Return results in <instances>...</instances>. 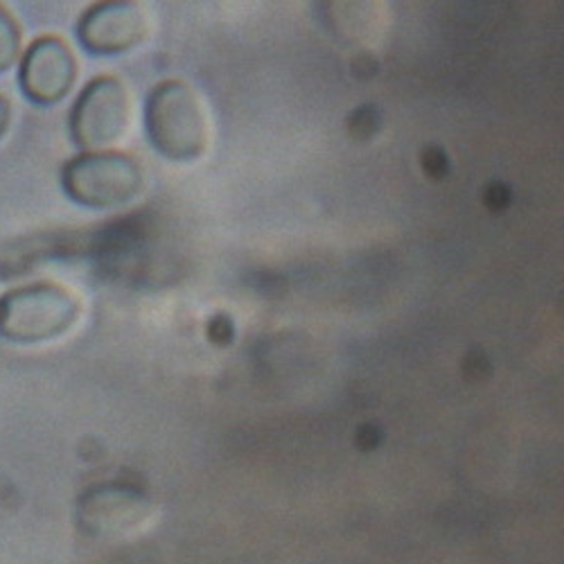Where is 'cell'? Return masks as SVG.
<instances>
[{"label":"cell","instance_id":"cell-1","mask_svg":"<svg viewBox=\"0 0 564 564\" xmlns=\"http://www.w3.org/2000/svg\"><path fill=\"white\" fill-rule=\"evenodd\" d=\"M152 145L170 161H197L210 143V124L197 93L183 82L159 84L145 107Z\"/></svg>","mask_w":564,"mask_h":564},{"label":"cell","instance_id":"cell-2","mask_svg":"<svg viewBox=\"0 0 564 564\" xmlns=\"http://www.w3.org/2000/svg\"><path fill=\"white\" fill-rule=\"evenodd\" d=\"M79 301L55 282H34L0 296V337L10 344H43L68 333Z\"/></svg>","mask_w":564,"mask_h":564},{"label":"cell","instance_id":"cell-3","mask_svg":"<svg viewBox=\"0 0 564 564\" xmlns=\"http://www.w3.org/2000/svg\"><path fill=\"white\" fill-rule=\"evenodd\" d=\"M145 172L133 156L122 152H84L62 170L66 195L86 208H116L143 191Z\"/></svg>","mask_w":564,"mask_h":564},{"label":"cell","instance_id":"cell-4","mask_svg":"<svg viewBox=\"0 0 564 564\" xmlns=\"http://www.w3.org/2000/svg\"><path fill=\"white\" fill-rule=\"evenodd\" d=\"M131 100L124 84L116 77L93 79L70 111V138L84 152H107L127 133Z\"/></svg>","mask_w":564,"mask_h":564},{"label":"cell","instance_id":"cell-5","mask_svg":"<svg viewBox=\"0 0 564 564\" xmlns=\"http://www.w3.org/2000/svg\"><path fill=\"white\" fill-rule=\"evenodd\" d=\"M154 508L145 495L127 486H98L82 495L77 503L79 529L102 542H124L143 533Z\"/></svg>","mask_w":564,"mask_h":564},{"label":"cell","instance_id":"cell-6","mask_svg":"<svg viewBox=\"0 0 564 564\" xmlns=\"http://www.w3.org/2000/svg\"><path fill=\"white\" fill-rule=\"evenodd\" d=\"M77 79L73 51L57 36H41L21 57L19 84L23 96L39 105L53 107L62 102Z\"/></svg>","mask_w":564,"mask_h":564},{"label":"cell","instance_id":"cell-7","mask_svg":"<svg viewBox=\"0 0 564 564\" xmlns=\"http://www.w3.org/2000/svg\"><path fill=\"white\" fill-rule=\"evenodd\" d=\"M148 36V19L135 3L93 6L77 25L82 48L90 55L111 57L133 51Z\"/></svg>","mask_w":564,"mask_h":564},{"label":"cell","instance_id":"cell-8","mask_svg":"<svg viewBox=\"0 0 564 564\" xmlns=\"http://www.w3.org/2000/svg\"><path fill=\"white\" fill-rule=\"evenodd\" d=\"M21 57V28L14 17L0 6V73L10 70Z\"/></svg>","mask_w":564,"mask_h":564},{"label":"cell","instance_id":"cell-9","mask_svg":"<svg viewBox=\"0 0 564 564\" xmlns=\"http://www.w3.org/2000/svg\"><path fill=\"white\" fill-rule=\"evenodd\" d=\"M10 122H12V107L3 96H0V135L8 131Z\"/></svg>","mask_w":564,"mask_h":564}]
</instances>
